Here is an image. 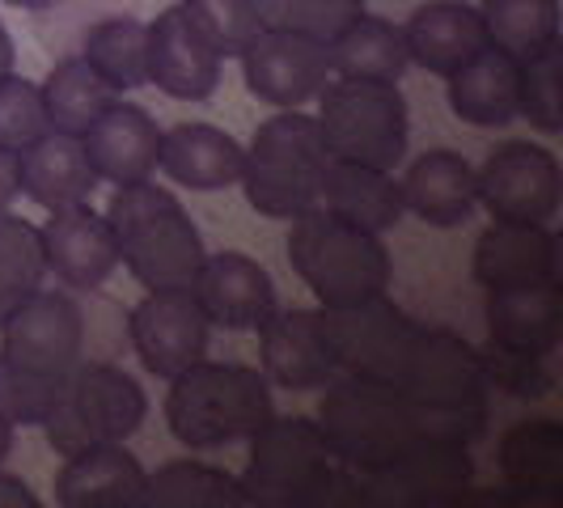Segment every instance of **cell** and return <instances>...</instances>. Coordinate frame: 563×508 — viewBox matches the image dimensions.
Segmentation results:
<instances>
[{"instance_id": "9c48e42d", "label": "cell", "mask_w": 563, "mask_h": 508, "mask_svg": "<svg viewBox=\"0 0 563 508\" xmlns=\"http://www.w3.org/2000/svg\"><path fill=\"white\" fill-rule=\"evenodd\" d=\"M148 416V398L132 373H123L111 361H81L64 377L56 407L38 423L47 432V445L68 453L98 450V445H123L141 432Z\"/></svg>"}, {"instance_id": "d4e9b609", "label": "cell", "mask_w": 563, "mask_h": 508, "mask_svg": "<svg viewBox=\"0 0 563 508\" xmlns=\"http://www.w3.org/2000/svg\"><path fill=\"white\" fill-rule=\"evenodd\" d=\"M242 153L246 144L229 136L225 128L212 123H174L162 132L157 169L169 183L191 187V191H225L242 178Z\"/></svg>"}, {"instance_id": "d6986e66", "label": "cell", "mask_w": 563, "mask_h": 508, "mask_svg": "<svg viewBox=\"0 0 563 508\" xmlns=\"http://www.w3.org/2000/svg\"><path fill=\"white\" fill-rule=\"evenodd\" d=\"M225 59L212 52V43L183 13V4H169L148 22V85H157L174 102H203L221 85Z\"/></svg>"}, {"instance_id": "277c9868", "label": "cell", "mask_w": 563, "mask_h": 508, "mask_svg": "<svg viewBox=\"0 0 563 508\" xmlns=\"http://www.w3.org/2000/svg\"><path fill=\"white\" fill-rule=\"evenodd\" d=\"M107 221L114 233L119 263L132 272L141 288H183L196 280L203 263V238L174 191L153 178L114 187L107 203Z\"/></svg>"}, {"instance_id": "7c38bea8", "label": "cell", "mask_w": 563, "mask_h": 508, "mask_svg": "<svg viewBox=\"0 0 563 508\" xmlns=\"http://www.w3.org/2000/svg\"><path fill=\"white\" fill-rule=\"evenodd\" d=\"M475 196L492 221H542L551 225L563 199L560 157L542 144L505 141L475 169Z\"/></svg>"}, {"instance_id": "484cf974", "label": "cell", "mask_w": 563, "mask_h": 508, "mask_svg": "<svg viewBox=\"0 0 563 508\" xmlns=\"http://www.w3.org/2000/svg\"><path fill=\"white\" fill-rule=\"evenodd\" d=\"M148 471L123 445L68 453L56 475L59 508H136L144 500Z\"/></svg>"}, {"instance_id": "7a4b0ae2", "label": "cell", "mask_w": 563, "mask_h": 508, "mask_svg": "<svg viewBox=\"0 0 563 508\" xmlns=\"http://www.w3.org/2000/svg\"><path fill=\"white\" fill-rule=\"evenodd\" d=\"M272 416L276 402L263 368L203 356L178 377H169L166 423L174 441L187 450H225L251 441Z\"/></svg>"}, {"instance_id": "c3c4849f", "label": "cell", "mask_w": 563, "mask_h": 508, "mask_svg": "<svg viewBox=\"0 0 563 508\" xmlns=\"http://www.w3.org/2000/svg\"><path fill=\"white\" fill-rule=\"evenodd\" d=\"M4 4H13V9H52L56 0H4Z\"/></svg>"}, {"instance_id": "5b68a950", "label": "cell", "mask_w": 563, "mask_h": 508, "mask_svg": "<svg viewBox=\"0 0 563 508\" xmlns=\"http://www.w3.org/2000/svg\"><path fill=\"white\" fill-rule=\"evenodd\" d=\"M322 390L327 395L318 407V428L327 432V441L356 475H373L390 466L398 453H407L423 437H445L437 420L390 382L335 377Z\"/></svg>"}, {"instance_id": "e575fe53", "label": "cell", "mask_w": 563, "mask_h": 508, "mask_svg": "<svg viewBox=\"0 0 563 508\" xmlns=\"http://www.w3.org/2000/svg\"><path fill=\"white\" fill-rule=\"evenodd\" d=\"M487 43L508 56L526 59L560 38V0H483Z\"/></svg>"}, {"instance_id": "3957f363", "label": "cell", "mask_w": 563, "mask_h": 508, "mask_svg": "<svg viewBox=\"0 0 563 508\" xmlns=\"http://www.w3.org/2000/svg\"><path fill=\"white\" fill-rule=\"evenodd\" d=\"M288 267L306 280L322 310H343V306H361L368 297H382L395 276L382 233L352 225L322 203L292 217Z\"/></svg>"}, {"instance_id": "b9f144b4", "label": "cell", "mask_w": 563, "mask_h": 508, "mask_svg": "<svg viewBox=\"0 0 563 508\" xmlns=\"http://www.w3.org/2000/svg\"><path fill=\"white\" fill-rule=\"evenodd\" d=\"M59 398V386L52 382H38V377H26V373H18V368H9L0 361V416L13 423H22V428H38V423L47 420V411L56 407Z\"/></svg>"}, {"instance_id": "d6a6232c", "label": "cell", "mask_w": 563, "mask_h": 508, "mask_svg": "<svg viewBox=\"0 0 563 508\" xmlns=\"http://www.w3.org/2000/svg\"><path fill=\"white\" fill-rule=\"evenodd\" d=\"M148 508H238L246 505L242 479L229 475L225 466H208L196 457H178L157 466L144 479V500Z\"/></svg>"}, {"instance_id": "8d00e7d4", "label": "cell", "mask_w": 563, "mask_h": 508, "mask_svg": "<svg viewBox=\"0 0 563 508\" xmlns=\"http://www.w3.org/2000/svg\"><path fill=\"white\" fill-rule=\"evenodd\" d=\"M563 43L555 38L517 68V119H526L534 132L555 136L563 132Z\"/></svg>"}, {"instance_id": "ab89813d", "label": "cell", "mask_w": 563, "mask_h": 508, "mask_svg": "<svg viewBox=\"0 0 563 508\" xmlns=\"http://www.w3.org/2000/svg\"><path fill=\"white\" fill-rule=\"evenodd\" d=\"M47 132V114H43V98L38 85L4 73L0 77V148H26L30 141H38Z\"/></svg>"}, {"instance_id": "44dd1931", "label": "cell", "mask_w": 563, "mask_h": 508, "mask_svg": "<svg viewBox=\"0 0 563 508\" xmlns=\"http://www.w3.org/2000/svg\"><path fill=\"white\" fill-rule=\"evenodd\" d=\"M81 148L89 157V169L98 174V183H111V187L141 183V178L157 174L162 128L144 107L114 98L111 107L89 123V132L81 136Z\"/></svg>"}, {"instance_id": "d590c367", "label": "cell", "mask_w": 563, "mask_h": 508, "mask_svg": "<svg viewBox=\"0 0 563 508\" xmlns=\"http://www.w3.org/2000/svg\"><path fill=\"white\" fill-rule=\"evenodd\" d=\"M43 276H47V263H43L38 229L4 208L0 212V318L18 310L34 288H43Z\"/></svg>"}, {"instance_id": "30bf717a", "label": "cell", "mask_w": 563, "mask_h": 508, "mask_svg": "<svg viewBox=\"0 0 563 508\" xmlns=\"http://www.w3.org/2000/svg\"><path fill=\"white\" fill-rule=\"evenodd\" d=\"M0 361L26 377L64 386V377L85 361L81 306L68 292L34 288L18 310L0 318Z\"/></svg>"}, {"instance_id": "bcb514c9", "label": "cell", "mask_w": 563, "mask_h": 508, "mask_svg": "<svg viewBox=\"0 0 563 508\" xmlns=\"http://www.w3.org/2000/svg\"><path fill=\"white\" fill-rule=\"evenodd\" d=\"M9 450H13V423L0 416V466H4V457H9Z\"/></svg>"}, {"instance_id": "5bb4252c", "label": "cell", "mask_w": 563, "mask_h": 508, "mask_svg": "<svg viewBox=\"0 0 563 508\" xmlns=\"http://www.w3.org/2000/svg\"><path fill=\"white\" fill-rule=\"evenodd\" d=\"M475 479V457L466 441L423 437L390 466L361 475L365 505H453Z\"/></svg>"}, {"instance_id": "7402d4cb", "label": "cell", "mask_w": 563, "mask_h": 508, "mask_svg": "<svg viewBox=\"0 0 563 508\" xmlns=\"http://www.w3.org/2000/svg\"><path fill=\"white\" fill-rule=\"evenodd\" d=\"M505 492L521 505H563V423L517 420L496 441Z\"/></svg>"}, {"instance_id": "74e56055", "label": "cell", "mask_w": 563, "mask_h": 508, "mask_svg": "<svg viewBox=\"0 0 563 508\" xmlns=\"http://www.w3.org/2000/svg\"><path fill=\"white\" fill-rule=\"evenodd\" d=\"M479 365L487 390L530 398V402H538V398H547L555 390V373L547 365V356H538V352H521V347H508V343L487 339L479 347Z\"/></svg>"}, {"instance_id": "8992f818", "label": "cell", "mask_w": 563, "mask_h": 508, "mask_svg": "<svg viewBox=\"0 0 563 508\" xmlns=\"http://www.w3.org/2000/svg\"><path fill=\"white\" fill-rule=\"evenodd\" d=\"M331 166V153L322 144L318 119L297 111H280L254 128L251 144L242 153V191L258 217L292 221L318 203L322 174Z\"/></svg>"}, {"instance_id": "1f68e13d", "label": "cell", "mask_w": 563, "mask_h": 508, "mask_svg": "<svg viewBox=\"0 0 563 508\" xmlns=\"http://www.w3.org/2000/svg\"><path fill=\"white\" fill-rule=\"evenodd\" d=\"M38 98H43V114H47V132L85 136L89 123L107 111L119 93L85 64V56H73L59 59L47 73V81L38 85Z\"/></svg>"}, {"instance_id": "2e32d148", "label": "cell", "mask_w": 563, "mask_h": 508, "mask_svg": "<svg viewBox=\"0 0 563 508\" xmlns=\"http://www.w3.org/2000/svg\"><path fill=\"white\" fill-rule=\"evenodd\" d=\"M191 292L208 313V322L225 327V331H254L258 335L267 327V318L280 310L267 267L242 251L203 254Z\"/></svg>"}, {"instance_id": "8fae6325", "label": "cell", "mask_w": 563, "mask_h": 508, "mask_svg": "<svg viewBox=\"0 0 563 508\" xmlns=\"http://www.w3.org/2000/svg\"><path fill=\"white\" fill-rule=\"evenodd\" d=\"M322 327H327V343L335 352L339 377H368V382L398 386L423 322H416L402 306H395L382 292V297H368L361 306L322 310Z\"/></svg>"}, {"instance_id": "60d3db41", "label": "cell", "mask_w": 563, "mask_h": 508, "mask_svg": "<svg viewBox=\"0 0 563 508\" xmlns=\"http://www.w3.org/2000/svg\"><path fill=\"white\" fill-rule=\"evenodd\" d=\"M361 13H365V0H284L267 26L297 30L306 38L331 43L339 30L347 22H356Z\"/></svg>"}, {"instance_id": "ba28073f", "label": "cell", "mask_w": 563, "mask_h": 508, "mask_svg": "<svg viewBox=\"0 0 563 508\" xmlns=\"http://www.w3.org/2000/svg\"><path fill=\"white\" fill-rule=\"evenodd\" d=\"M318 102V132L335 162H356L373 169H395L407 157L411 114L398 81H361L331 77Z\"/></svg>"}, {"instance_id": "e0dca14e", "label": "cell", "mask_w": 563, "mask_h": 508, "mask_svg": "<svg viewBox=\"0 0 563 508\" xmlns=\"http://www.w3.org/2000/svg\"><path fill=\"white\" fill-rule=\"evenodd\" d=\"M258 361L263 377L280 390L306 395L322 390L339 377L335 352L327 343L322 310H276L267 318V327L258 331Z\"/></svg>"}, {"instance_id": "ee69618b", "label": "cell", "mask_w": 563, "mask_h": 508, "mask_svg": "<svg viewBox=\"0 0 563 508\" xmlns=\"http://www.w3.org/2000/svg\"><path fill=\"white\" fill-rule=\"evenodd\" d=\"M0 508H43V505H38V496L30 492V483L0 471Z\"/></svg>"}, {"instance_id": "cb8c5ba5", "label": "cell", "mask_w": 563, "mask_h": 508, "mask_svg": "<svg viewBox=\"0 0 563 508\" xmlns=\"http://www.w3.org/2000/svg\"><path fill=\"white\" fill-rule=\"evenodd\" d=\"M398 187H402V208L432 229L466 225L471 212L479 208L475 166L462 153H453V148H428V153H420L407 166V174L398 178Z\"/></svg>"}, {"instance_id": "6da1fadb", "label": "cell", "mask_w": 563, "mask_h": 508, "mask_svg": "<svg viewBox=\"0 0 563 508\" xmlns=\"http://www.w3.org/2000/svg\"><path fill=\"white\" fill-rule=\"evenodd\" d=\"M238 479L246 505H365L361 475L339 457L318 420L306 416H272L263 423L251 437V462Z\"/></svg>"}, {"instance_id": "4fadbf2b", "label": "cell", "mask_w": 563, "mask_h": 508, "mask_svg": "<svg viewBox=\"0 0 563 508\" xmlns=\"http://www.w3.org/2000/svg\"><path fill=\"white\" fill-rule=\"evenodd\" d=\"M238 59H242L246 89L276 111L306 107L322 93V85L331 81L327 43L284 26H258V34L242 47Z\"/></svg>"}, {"instance_id": "603a6c76", "label": "cell", "mask_w": 563, "mask_h": 508, "mask_svg": "<svg viewBox=\"0 0 563 508\" xmlns=\"http://www.w3.org/2000/svg\"><path fill=\"white\" fill-rule=\"evenodd\" d=\"M407 59L432 77H450L471 56L487 47V30L475 4L466 0H428L402 22Z\"/></svg>"}, {"instance_id": "f35d334b", "label": "cell", "mask_w": 563, "mask_h": 508, "mask_svg": "<svg viewBox=\"0 0 563 508\" xmlns=\"http://www.w3.org/2000/svg\"><path fill=\"white\" fill-rule=\"evenodd\" d=\"M183 13L196 22V30L212 43V52L221 59L242 56V47L263 26L251 0H183Z\"/></svg>"}, {"instance_id": "f6af8a7d", "label": "cell", "mask_w": 563, "mask_h": 508, "mask_svg": "<svg viewBox=\"0 0 563 508\" xmlns=\"http://www.w3.org/2000/svg\"><path fill=\"white\" fill-rule=\"evenodd\" d=\"M4 73H13V38H9V30L0 22V77Z\"/></svg>"}, {"instance_id": "ac0fdd59", "label": "cell", "mask_w": 563, "mask_h": 508, "mask_svg": "<svg viewBox=\"0 0 563 508\" xmlns=\"http://www.w3.org/2000/svg\"><path fill=\"white\" fill-rule=\"evenodd\" d=\"M471 276L487 292L560 284V238L542 221H492L475 242Z\"/></svg>"}, {"instance_id": "7dc6e473", "label": "cell", "mask_w": 563, "mask_h": 508, "mask_svg": "<svg viewBox=\"0 0 563 508\" xmlns=\"http://www.w3.org/2000/svg\"><path fill=\"white\" fill-rule=\"evenodd\" d=\"M254 4V13H258V18H263V26H267V22H272V18H276V9H280L284 0H251Z\"/></svg>"}, {"instance_id": "83f0119b", "label": "cell", "mask_w": 563, "mask_h": 508, "mask_svg": "<svg viewBox=\"0 0 563 508\" xmlns=\"http://www.w3.org/2000/svg\"><path fill=\"white\" fill-rule=\"evenodd\" d=\"M487 339L551 356L563 339V284H530L487 292Z\"/></svg>"}, {"instance_id": "f1b7e54d", "label": "cell", "mask_w": 563, "mask_h": 508, "mask_svg": "<svg viewBox=\"0 0 563 508\" xmlns=\"http://www.w3.org/2000/svg\"><path fill=\"white\" fill-rule=\"evenodd\" d=\"M517 68L521 59L487 43L479 56L445 77L450 111L471 128H508L517 119Z\"/></svg>"}, {"instance_id": "836d02e7", "label": "cell", "mask_w": 563, "mask_h": 508, "mask_svg": "<svg viewBox=\"0 0 563 508\" xmlns=\"http://www.w3.org/2000/svg\"><path fill=\"white\" fill-rule=\"evenodd\" d=\"M81 56L114 93L141 89V85H148V22L128 18V13L102 18L85 34Z\"/></svg>"}, {"instance_id": "f546056e", "label": "cell", "mask_w": 563, "mask_h": 508, "mask_svg": "<svg viewBox=\"0 0 563 508\" xmlns=\"http://www.w3.org/2000/svg\"><path fill=\"white\" fill-rule=\"evenodd\" d=\"M318 203L331 208L343 221H352V225L373 229V233H390L407 217L395 169L356 166V162H335V157L322 174Z\"/></svg>"}, {"instance_id": "9a60e30c", "label": "cell", "mask_w": 563, "mask_h": 508, "mask_svg": "<svg viewBox=\"0 0 563 508\" xmlns=\"http://www.w3.org/2000/svg\"><path fill=\"white\" fill-rule=\"evenodd\" d=\"M212 322L196 301L191 284L183 288H153L144 301L128 313V339L153 377H178L183 368L208 356Z\"/></svg>"}, {"instance_id": "ffe728a7", "label": "cell", "mask_w": 563, "mask_h": 508, "mask_svg": "<svg viewBox=\"0 0 563 508\" xmlns=\"http://www.w3.org/2000/svg\"><path fill=\"white\" fill-rule=\"evenodd\" d=\"M43 263L68 288H102L119 267L114 233L107 212H93L89 199L73 208H56L47 225L38 229Z\"/></svg>"}, {"instance_id": "4316f807", "label": "cell", "mask_w": 563, "mask_h": 508, "mask_svg": "<svg viewBox=\"0 0 563 508\" xmlns=\"http://www.w3.org/2000/svg\"><path fill=\"white\" fill-rule=\"evenodd\" d=\"M18 178H22V191L47 212L85 203L98 187L81 136H64V132H43L38 141L18 148Z\"/></svg>"}, {"instance_id": "7bdbcfd3", "label": "cell", "mask_w": 563, "mask_h": 508, "mask_svg": "<svg viewBox=\"0 0 563 508\" xmlns=\"http://www.w3.org/2000/svg\"><path fill=\"white\" fill-rule=\"evenodd\" d=\"M22 196V178H18V153L0 148V212L13 208V199Z\"/></svg>"}, {"instance_id": "52a82bcc", "label": "cell", "mask_w": 563, "mask_h": 508, "mask_svg": "<svg viewBox=\"0 0 563 508\" xmlns=\"http://www.w3.org/2000/svg\"><path fill=\"white\" fill-rule=\"evenodd\" d=\"M398 390L428 411L445 437L475 445L487 432V382L479 347L450 327H420Z\"/></svg>"}, {"instance_id": "4dcf8cb0", "label": "cell", "mask_w": 563, "mask_h": 508, "mask_svg": "<svg viewBox=\"0 0 563 508\" xmlns=\"http://www.w3.org/2000/svg\"><path fill=\"white\" fill-rule=\"evenodd\" d=\"M327 59H331V77H361V81H398L411 64L402 26H395L390 18H373L368 9L327 43Z\"/></svg>"}]
</instances>
